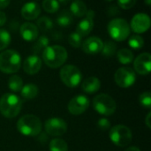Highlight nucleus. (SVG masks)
Returning a JSON list of instances; mask_svg holds the SVG:
<instances>
[{"label":"nucleus","mask_w":151,"mask_h":151,"mask_svg":"<svg viewBox=\"0 0 151 151\" xmlns=\"http://www.w3.org/2000/svg\"><path fill=\"white\" fill-rule=\"evenodd\" d=\"M68 53L61 45H48L42 51V60L45 64L52 69L61 67L67 60Z\"/></svg>","instance_id":"nucleus-1"},{"label":"nucleus","mask_w":151,"mask_h":151,"mask_svg":"<svg viewBox=\"0 0 151 151\" xmlns=\"http://www.w3.org/2000/svg\"><path fill=\"white\" fill-rule=\"evenodd\" d=\"M22 107L21 99L14 93H5L0 99V112L7 118L17 117Z\"/></svg>","instance_id":"nucleus-2"},{"label":"nucleus","mask_w":151,"mask_h":151,"mask_svg":"<svg viewBox=\"0 0 151 151\" xmlns=\"http://www.w3.org/2000/svg\"><path fill=\"white\" fill-rule=\"evenodd\" d=\"M18 131L25 136H36L42 132V122L35 115H25L17 123Z\"/></svg>","instance_id":"nucleus-3"},{"label":"nucleus","mask_w":151,"mask_h":151,"mask_svg":"<svg viewBox=\"0 0 151 151\" xmlns=\"http://www.w3.org/2000/svg\"><path fill=\"white\" fill-rule=\"evenodd\" d=\"M21 57L14 50H6L0 53V70L5 74H13L20 69Z\"/></svg>","instance_id":"nucleus-4"},{"label":"nucleus","mask_w":151,"mask_h":151,"mask_svg":"<svg viewBox=\"0 0 151 151\" xmlns=\"http://www.w3.org/2000/svg\"><path fill=\"white\" fill-rule=\"evenodd\" d=\"M107 30L110 36L118 42L126 40L130 35V26L128 22L121 18L111 20L108 23Z\"/></svg>","instance_id":"nucleus-5"},{"label":"nucleus","mask_w":151,"mask_h":151,"mask_svg":"<svg viewBox=\"0 0 151 151\" xmlns=\"http://www.w3.org/2000/svg\"><path fill=\"white\" fill-rule=\"evenodd\" d=\"M93 108L100 115L108 117L114 114L117 109V104L111 96L106 93H101L94 98Z\"/></svg>","instance_id":"nucleus-6"},{"label":"nucleus","mask_w":151,"mask_h":151,"mask_svg":"<svg viewBox=\"0 0 151 151\" xmlns=\"http://www.w3.org/2000/svg\"><path fill=\"white\" fill-rule=\"evenodd\" d=\"M132 132L126 125H119L110 130L111 141L119 147H127L132 142Z\"/></svg>","instance_id":"nucleus-7"},{"label":"nucleus","mask_w":151,"mask_h":151,"mask_svg":"<svg viewBox=\"0 0 151 151\" xmlns=\"http://www.w3.org/2000/svg\"><path fill=\"white\" fill-rule=\"evenodd\" d=\"M60 78L66 86L75 88L80 85L82 75L76 66L65 65L60 70Z\"/></svg>","instance_id":"nucleus-8"},{"label":"nucleus","mask_w":151,"mask_h":151,"mask_svg":"<svg viewBox=\"0 0 151 151\" xmlns=\"http://www.w3.org/2000/svg\"><path fill=\"white\" fill-rule=\"evenodd\" d=\"M114 79L116 84L122 88H128L132 86L136 80V74L134 69L128 67H122L119 69L115 75Z\"/></svg>","instance_id":"nucleus-9"},{"label":"nucleus","mask_w":151,"mask_h":151,"mask_svg":"<svg viewBox=\"0 0 151 151\" xmlns=\"http://www.w3.org/2000/svg\"><path fill=\"white\" fill-rule=\"evenodd\" d=\"M44 129L50 136H61L67 131V124L59 117H52L45 122Z\"/></svg>","instance_id":"nucleus-10"},{"label":"nucleus","mask_w":151,"mask_h":151,"mask_svg":"<svg viewBox=\"0 0 151 151\" xmlns=\"http://www.w3.org/2000/svg\"><path fill=\"white\" fill-rule=\"evenodd\" d=\"M129 26L131 29L134 33H136V35L144 33L150 27V18L146 13H142V12L137 13L132 18Z\"/></svg>","instance_id":"nucleus-11"},{"label":"nucleus","mask_w":151,"mask_h":151,"mask_svg":"<svg viewBox=\"0 0 151 151\" xmlns=\"http://www.w3.org/2000/svg\"><path fill=\"white\" fill-rule=\"evenodd\" d=\"M89 106V100L85 95H77L73 97L69 104L68 110L71 114L74 116H79L84 113Z\"/></svg>","instance_id":"nucleus-12"},{"label":"nucleus","mask_w":151,"mask_h":151,"mask_svg":"<svg viewBox=\"0 0 151 151\" xmlns=\"http://www.w3.org/2000/svg\"><path fill=\"white\" fill-rule=\"evenodd\" d=\"M134 72L140 75H149L151 69V55L149 53H143L137 56L134 61Z\"/></svg>","instance_id":"nucleus-13"},{"label":"nucleus","mask_w":151,"mask_h":151,"mask_svg":"<svg viewBox=\"0 0 151 151\" xmlns=\"http://www.w3.org/2000/svg\"><path fill=\"white\" fill-rule=\"evenodd\" d=\"M95 16V12L92 10H88L85 17L78 23L76 31L81 36H88L94 28V20L93 18Z\"/></svg>","instance_id":"nucleus-14"},{"label":"nucleus","mask_w":151,"mask_h":151,"mask_svg":"<svg viewBox=\"0 0 151 151\" xmlns=\"http://www.w3.org/2000/svg\"><path fill=\"white\" fill-rule=\"evenodd\" d=\"M103 45V41L97 36H90L88 39H86L81 44L83 52L91 55L101 53Z\"/></svg>","instance_id":"nucleus-15"},{"label":"nucleus","mask_w":151,"mask_h":151,"mask_svg":"<svg viewBox=\"0 0 151 151\" xmlns=\"http://www.w3.org/2000/svg\"><path fill=\"white\" fill-rule=\"evenodd\" d=\"M21 16L27 20H33L38 18L41 13V6L36 2H27L21 8Z\"/></svg>","instance_id":"nucleus-16"},{"label":"nucleus","mask_w":151,"mask_h":151,"mask_svg":"<svg viewBox=\"0 0 151 151\" xmlns=\"http://www.w3.org/2000/svg\"><path fill=\"white\" fill-rule=\"evenodd\" d=\"M42 68V61L37 55L28 56L23 63V69L28 75H35L40 71Z\"/></svg>","instance_id":"nucleus-17"},{"label":"nucleus","mask_w":151,"mask_h":151,"mask_svg":"<svg viewBox=\"0 0 151 151\" xmlns=\"http://www.w3.org/2000/svg\"><path fill=\"white\" fill-rule=\"evenodd\" d=\"M20 35L22 38L27 42H33L37 39L38 37V28L36 25L31 22H25L20 26L19 28Z\"/></svg>","instance_id":"nucleus-18"},{"label":"nucleus","mask_w":151,"mask_h":151,"mask_svg":"<svg viewBox=\"0 0 151 151\" xmlns=\"http://www.w3.org/2000/svg\"><path fill=\"white\" fill-rule=\"evenodd\" d=\"M82 90L89 94L96 93L100 87H101V82L100 80L96 77H90L87 79H85L81 85Z\"/></svg>","instance_id":"nucleus-19"},{"label":"nucleus","mask_w":151,"mask_h":151,"mask_svg":"<svg viewBox=\"0 0 151 151\" xmlns=\"http://www.w3.org/2000/svg\"><path fill=\"white\" fill-rule=\"evenodd\" d=\"M70 12L72 15L76 17H83L86 15L88 12V8L86 4L81 0H73L70 6Z\"/></svg>","instance_id":"nucleus-20"},{"label":"nucleus","mask_w":151,"mask_h":151,"mask_svg":"<svg viewBox=\"0 0 151 151\" xmlns=\"http://www.w3.org/2000/svg\"><path fill=\"white\" fill-rule=\"evenodd\" d=\"M38 87L34 84H27L22 87L20 90L21 96L26 100H32L35 98L38 94Z\"/></svg>","instance_id":"nucleus-21"},{"label":"nucleus","mask_w":151,"mask_h":151,"mask_svg":"<svg viewBox=\"0 0 151 151\" xmlns=\"http://www.w3.org/2000/svg\"><path fill=\"white\" fill-rule=\"evenodd\" d=\"M57 22L59 26L63 28L69 27L73 22L72 13L67 10H63L57 17Z\"/></svg>","instance_id":"nucleus-22"},{"label":"nucleus","mask_w":151,"mask_h":151,"mask_svg":"<svg viewBox=\"0 0 151 151\" xmlns=\"http://www.w3.org/2000/svg\"><path fill=\"white\" fill-rule=\"evenodd\" d=\"M117 57L119 61L121 64L127 65L131 63L134 61V53L131 50L124 48V49H120L118 53H117Z\"/></svg>","instance_id":"nucleus-23"},{"label":"nucleus","mask_w":151,"mask_h":151,"mask_svg":"<svg viewBox=\"0 0 151 151\" xmlns=\"http://www.w3.org/2000/svg\"><path fill=\"white\" fill-rule=\"evenodd\" d=\"M8 87L14 93L20 92L23 87V81L21 77L17 75L12 76L8 81Z\"/></svg>","instance_id":"nucleus-24"},{"label":"nucleus","mask_w":151,"mask_h":151,"mask_svg":"<svg viewBox=\"0 0 151 151\" xmlns=\"http://www.w3.org/2000/svg\"><path fill=\"white\" fill-rule=\"evenodd\" d=\"M116 51H117V44L113 41L108 40L104 44L101 53L104 57H111L116 53Z\"/></svg>","instance_id":"nucleus-25"},{"label":"nucleus","mask_w":151,"mask_h":151,"mask_svg":"<svg viewBox=\"0 0 151 151\" xmlns=\"http://www.w3.org/2000/svg\"><path fill=\"white\" fill-rule=\"evenodd\" d=\"M42 6L48 13H55L59 9V2L58 0H42Z\"/></svg>","instance_id":"nucleus-26"},{"label":"nucleus","mask_w":151,"mask_h":151,"mask_svg":"<svg viewBox=\"0 0 151 151\" xmlns=\"http://www.w3.org/2000/svg\"><path fill=\"white\" fill-rule=\"evenodd\" d=\"M50 40L47 36H42L38 38V40L36 41V43L34 44L32 50L35 53V55H36L37 53H39L41 51H43L48 45H49Z\"/></svg>","instance_id":"nucleus-27"},{"label":"nucleus","mask_w":151,"mask_h":151,"mask_svg":"<svg viewBox=\"0 0 151 151\" xmlns=\"http://www.w3.org/2000/svg\"><path fill=\"white\" fill-rule=\"evenodd\" d=\"M50 151H68V146L64 140L57 138L50 142Z\"/></svg>","instance_id":"nucleus-28"},{"label":"nucleus","mask_w":151,"mask_h":151,"mask_svg":"<svg viewBox=\"0 0 151 151\" xmlns=\"http://www.w3.org/2000/svg\"><path fill=\"white\" fill-rule=\"evenodd\" d=\"M36 25L37 28H40L42 31H47L53 28V21L50 20V17L42 16L37 20Z\"/></svg>","instance_id":"nucleus-29"},{"label":"nucleus","mask_w":151,"mask_h":151,"mask_svg":"<svg viewBox=\"0 0 151 151\" xmlns=\"http://www.w3.org/2000/svg\"><path fill=\"white\" fill-rule=\"evenodd\" d=\"M128 44L134 50H139L144 45V40L140 35H133L128 39Z\"/></svg>","instance_id":"nucleus-30"},{"label":"nucleus","mask_w":151,"mask_h":151,"mask_svg":"<svg viewBox=\"0 0 151 151\" xmlns=\"http://www.w3.org/2000/svg\"><path fill=\"white\" fill-rule=\"evenodd\" d=\"M11 43V35L10 33L4 29L0 28V51L4 50Z\"/></svg>","instance_id":"nucleus-31"},{"label":"nucleus","mask_w":151,"mask_h":151,"mask_svg":"<svg viewBox=\"0 0 151 151\" xmlns=\"http://www.w3.org/2000/svg\"><path fill=\"white\" fill-rule=\"evenodd\" d=\"M68 42L71 46L74 48H79L82 44V36H81L77 32H73L68 37Z\"/></svg>","instance_id":"nucleus-32"},{"label":"nucleus","mask_w":151,"mask_h":151,"mask_svg":"<svg viewBox=\"0 0 151 151\" xmlns=\"http://www.w3.org/2000/svg\"><path fill=\"white\" fill-rule=\"evenodd\" d=\"M139 101L141 105L145 109H150L151 108V94L150 92L143 93L140 95Z\"/></svg>","instance_id":"nucleus-33"},{"label":"nucleus","mask_w":151,"mask_h":151,"mask_svg":"<svg viewBox=\"0 0 151 151\" xmlns=\"http://www.w3.org/2000/svg\"><path fill=\"white\" fill-rule=\"evenodd\" d=\"M136 4V0H118V5L123 10H129Z\"/></svg>","instance_id":"nucleus-34"},{"label":"nucleus","mask_w":151,"mask_h":151,"mask_svg":"<svg viewBox=\"0 0 151 151\" xmlns=\"http://www.w3.org/2000/svg\"><path fill=\"white\" fill-rule=\"evenodd\" d=\"M97 126L100 130L107 131L111 128V123L106 118H100L97 122Z\"/></svg>","instance_id":"nucleus-35"},{"label":"nucleus","mask_w":151,"mask_h":151,"mask_svg":"<svg viewBox=\"0 0 151 151\" xmlns=\"http://www.w3.org/2000/svg\"><path fill=\"white\" fill-rule=\"evenodd\" d=\"M119 12V8H118L117 6H115V5L111 6V7H109V9H108V14L111 15V16H113V15H115V14H118Z\"/></svg>","instance_id":"nucleus-36"},{"label":"nucleus","mask_w":151,"mask_h":151,"mask_svg":"<svg viewBox=\"0 0 151 151\" xmlns=\"http://www.w3.org/2000/svg\"><path fill=\"white\" fill-rule=\"evenodd\" d=\"M6 20H7V18H6V14H5L4 12L0 11V27L5 24Z\"/></svg>","instance_id":"nucleus-37"},{"label":"nucleus","mask_w":151,"mask_h":151,"mask_svg":"<svg viewBox=\"0 0 151 151\" xmlns=\"http://www.w3.org/2000/svg\"><path fill=\"white\" fill-rule=\"evenodd\" d=\"M11 0H0V9H4L10 4Z\"/></svg>","instance_id":"nucleus-38"},{"label":"nucleus","mask_w":151,"mask_h":151,"mask_svg":"<svg viewBox=\"0 0 151 151\" xmlns=\"http://www.w3.org/2000/svg\"><path fill=\"white\" fill-rule=\"evenodd\" d=\"M150 117H151V112H149V113H148V115H147L146 120H145V123H146V125H147V126H148L149 128H151Z\"/></svg>","instance_id":"nucleus-39"},{"label":"nucleus","mask_w":151,"mask_h":151,"mask_svg":"<svg viewBox=\"0 0 151 151\" xmlns=\"http://www.w3.org/2000/svg\"><path fill=\"white\" fill-rule=\"evenodd\" d=\"M125 151H141V150H140V149H139V148H137V147H130V148L127 149Z\"/></svg>","instance_id":"nucleus-40"},{"label":"nucleus","mask_w":151,"mask_h":151,"mask_svg":"<svg viewBox=\"0 0 151 151\" xmlns=\"http://www.w3.org/2000/svg\"><path fill=\"white\" fill-rule=\"evenodd\" d=\"M145 1V4L148 5V6H150L151 4V0H144Z\"/></svg>","instance_id":"nucleus-41"},{"label":"nucleus","mask_w":151,"mask_h":151,"mask_svg":"<svg viewBox=\"0 0 151 151\" xmlns=\"http://www.w3.org/2000/svg\"><path fill=\"white\" fill-rule=\"evenodd\" d=\"M105 1H107V2H111V1H113V0H105Z\"/></svg>","instance_id":"nucleus-42"},{"label":"nucleus","mask_w":151,"mask_h":151,"mask_svg":"<svg viewBox=\"0 0 151 151\" xmlns=\"http://www.w3.org/2000/svg\"><path fill=\"white\" fill-rule=\"evenodd\" d=\"M69 1H70V0H69Z\"/></svg>","instance_id":"nucleus-43"}]
</instances>
